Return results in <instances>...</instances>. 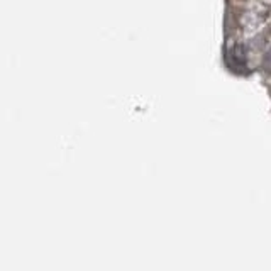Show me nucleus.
Returning <instances> with one entry per match:
<instances>
[]
</instances>
